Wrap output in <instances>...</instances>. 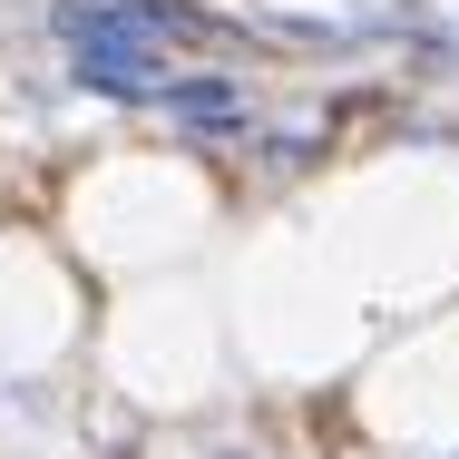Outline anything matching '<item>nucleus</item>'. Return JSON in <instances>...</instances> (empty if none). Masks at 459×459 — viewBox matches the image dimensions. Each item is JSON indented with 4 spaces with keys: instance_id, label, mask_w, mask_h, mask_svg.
<instances>
[{
    "instance_id": "obj_1",
    "label": "nucleus",
    "mask_w": 459,
    "mask_h": 459,
    "mask_svg": "<svg viewBox=\"0 0 459 459\" xmlns=\"http://www.w3.org/2000/svg\"><path fill=\"white\" fill-rule=\"evenodd\" d=\"M69 89L79 98H117V108H167L177 59L157 39H69Z\"/></svg>"
},
{
    "instance_id": "obj_2",
    "label": "nucleus",
    "mask_w": 459,
    "mask_h": 459,
    "mask_svg": "<svg viewBox=\"0 0 459 459\" xmlns=\"http://www.w3.org/2000/svg\"><path fill=\"white\" fill-rule=\"evenodd\" d=\"M167 117H177L186 137H245V127H255V98H245L235 69H177Z\"/></svg>"
},
{
    "instance_id": "obj_3",
    "label": "nucleus",
    "mask_w": 459,
    "mask_h": 459,
    "mask_svg": "<svg viewBox=\"0 0 459 459\" xmlns=\"http://www.w3.org/2000/svg\"><path fill=\"white\" fill-rule=\"evenodd\" d=\"M313 147H323L313 127H274V137H264V167H274V177H293V167H313Z\"/></svg>"
},
{
    "instance_id": "obj_4",
    "label": "nucleus",
    "mask_w": 459,
    "mask_h": 459,
    "mask_svg": "<svg viewBox=\"0 0 459 459\" xmlns=\"http://www.w3.org/2000/svg\"><path fill=\"white\" fill-rule=\"evenodd\" d=\"M215 459H255V450H215Z\"/></svg>"
},
{
    "instance_id": "obj_5",
    "label": "nucleus",
    "mask_w": 459,
    "mask_h": 459,
    "mask_svg": "<svg viewBox=\"0 0 459 459\" xmlns=\"http://www.w3.org/2000/svg\"><path fill=\"white\" fill-rule=\"evenodd\" d=\"M450 459H459V450H450Z\"/></svg>"
}]
</instances>
